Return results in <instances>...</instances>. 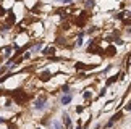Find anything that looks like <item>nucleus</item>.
<instances>
[{
  "label": "nucleus",
  "instance_id": "nucleus-1",
  "mask_svg": "<svg viewBox=\"0 0 131 129\" xmlns=\"http://www.w3.org/2000/svg\"><path fill=\"white\" fill-rule=\"evenodd\" d=\"M44 105H45V97H39L36 102H34V108L36 110H41V108H44Z\"/></svg>",
  "mask_w": 131,
  "mask_h": 129
},
{
  "label": "nucleus",
  "instance_id": "nucleus-2",
  "mask_svg": "<svg viewBox=\"0 0 131 129\" xmlns=\"http://www.w3.org/2000/svg\"><path fill=\"white\" fill-rule=\"evenodd\" d=\"M60 102H62V105H68V103L71 102V97H70V95H67V97H63Z\"/></svg>",
  "mask_w": 131,
  "mask_h": 129
},
{
  "label": "nucleus",
  "instance_id": "nucleus-3",
  "mask_svg": "<svg viewBox=\"0 0 131 129\" xmlns=\"http://www.w3.org/2000/svg\"><path fill=\"white\" fill-rule=\"evenodd\" d=\"M53 129H60V123H58V121L53 123Z\"/></svg>",
  "mask_w": 131,
  "mask_h": 129
}]
</instances>
